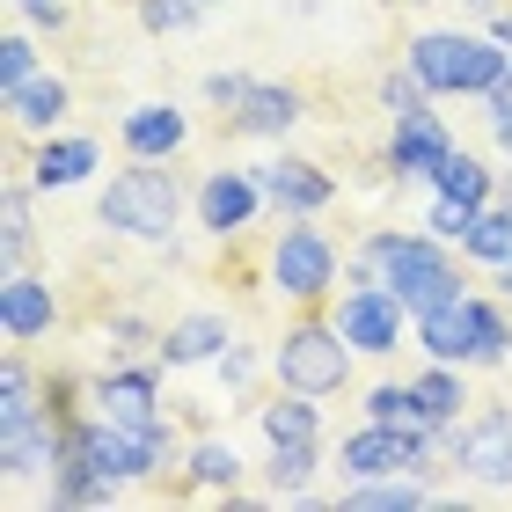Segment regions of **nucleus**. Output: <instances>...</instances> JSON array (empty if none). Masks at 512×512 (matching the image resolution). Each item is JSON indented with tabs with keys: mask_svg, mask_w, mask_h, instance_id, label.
Instances as JSON below:
<instances>
[{
	"mask_svg": "<svg viewBox=\"0 0 512 512\" xmlns=\"http://www.w3.org/2000/svg\"><path fill=\"white\" fill-rule=\"evenodd\" d=\"M352 278H381V286L410 308V322L439 308V300H461V264L454 242H439L432 227H374L352 256Z\"/></svg>",
	"mask_w": 512,
	"mask_h": 512,
	"instance_id": "obj_1",
	"label": "nucleus"
},
{
	"mask_svg": "<svg viewBox=\"0 0 512 512\" xmlns=\"http://www.w3.org/2000/svg\"><path fill=\"white\" fill-rule=\"evenodd\" d=\"M447 454H454L461 483H476V491H512V410L483 403L476 417L447 425Z\"/></svg>",
	"mask_w": 512,
	"mask_h": 512,
	"instance_id": "obj_6",
	"label": "nucleus"
},
{
	"mask_svg": "<svg viewBox=\"0 0 512 512\" xmlns=\"http://www.w3.org/2000/svg\"><path fill=\"white\" fill-rule=\"evenodd\" d=\"M483 220V205H469V198H447V191H432V213H425V227H432V235L439 242H469V227Z\"/></svg>",
	"mask_w": 512,
	"mask_h": 512,
	"instance_id": "obj_34",
	"label": "nucleus"
},
{
	"mask_svg": "<svg viewBox=\"0 0 512 512\" xmlns=\"http://www.w3.org/2000/svg\"><path fill=\"white\" fill-rule=\"evenodd\" d=\"M66 439H74V403H44L30 417H8V425H0V476L8 483L52 476L66 461Z\"/></svg>",
	"mask_w": 512,
	"mask_h": 512,
	"instance_id": "obj_7",
	"label": "nucleus"
},
{
	"mask_svg": "<svg viewBox=\"0 0 512 512\" xmlns=\"http://www.w3.org/2000/svg\"><path fill=\"white\" fill-rule=\"evenodd\" d=\"M483 118H491V139H498L505 161H512V110H483Z\"/></svg>",
	"mask_w": 512,
	"mask_h": 512,
	"instance_id": "obj_38",
	"label": "nucleus"
},
{
	"mask_svg": "<svg viewBox=\"0 0 512 512\" xmlns=\"http://www.w3.org/2000/svg\"><path fill=\"white\" fill-rule=\"evenodd\" d=\"M271 286L293 300V308H322L337 293V242L308 220H286L271 242Z\"/></svg>",
	"mask_w": 512,
	"mask_h": 512,
	"instance_id": "obj_5",
	"label": "nucleus"
},
{
	"mask_svg": "<svg viewBox=\"0 0 512 512\" xmlns=\"http://www.w3.org/2000/svg\"><path fill=\"white\" fill-rule=\"evenodd\" d=\"M96 220L110 227V235H125V242H169L176 220H183V183H176V169L132 154V169H118V176L103 183Z\"/></svg>",
	"mask_w": 512,
	"mask_h": 512,
	"instance_id": "obj_2",
	"label": "nucleus"
},
{
	"mask_svg": "<svg viewBox=\"0 0 512 512\" xmlns=\"http://www.w3.org/2000/svg\"><path fill=\"white\" fill-rule=\"evenodd\" d=\"M491 286H498V300L512 308V264H498V271H491Z\"/></svg>",
	"mask_w": 512,
	"mask_h": 512,
	"instance_id": "obj_41",
	"label": "nucleus"
},
{
	"mask_svg": "<svg viewBox=\"0 0 512 512\" xmlns=\"http://www.w3.org/2000/svg\"><path fill=\"white\" fill-rule=\"evenodd\" d=\"M235 483H242L235 439H191V454H183V491H198V498H235Z\"/></svg>",
	"mask_w": 512,
	"mask_h": 512,
	"instance_id": "obj_22",
	"label": "nucleus"
},
{
	"mask_svg": "<svg viewBox=\"0 0 512 512\" xmlns=\"http://www.w3.org/2000/svg\"><path fill=\"white\" fill-rule=\"evenodd\" d=\"M483 110H512V66L498 74V88H491V96H483Z\"/></svg>",
	"mask_w": 512,
	"mask_h": 512,
	"instance_id": "obj_39",
	"label": "nucleus"
},
{
	"mask_svg": "<svg viewBox=\"0 0 512 512\" xmlns=\"http://www.w3.org/2000/svg\"><path fill=\"white\" fill-rule=\"evenodd\" d=\"M374 96H381L388 118H403V110H425V103H432V88H425V74H417V66L403 59V66H388V74H381Z\"/></svg>",
	"mask_w": 512,
	"mask_h": 512,
	"instance_id": "obj_32",
	"label": "nucleus"
},
{
	"mask_svg": "<svg viewBox=\"0 0 512 512\" xmlns=\"http://www.w3.org/2000/svg\"><path fill=\"white\" fill-rule=\"evenodd\" d=\"M454 154V125L439 118V110L425 103V110H403V118H388V176H425L432 183V169Z\"/></svg>",
	"mask_w": 512,
	"mask_h": 512,
	"instance_id": "obj_12",
	"label": "nucleus"
},
{
	"mask_svg": "<svg viewBox=\"0 0 512 512\" xmlns=\"http://www.w3.org/2000/svg\"><path fill=\"white\" fill-rule=\"evenodd\" d=\"M491 37H498V44H505V52H512V0H505V8L491 15Z\"/></svg>",
	"mask_w": 512,
	"mask_h": 512,
	"instance_id": "obj_40",
	"label": "nucleus"
},
{
	"mask_svg": "<svg viewBox=\"0 0 512 512\" xmlns=\"http://www.w3.org/2000/svg\"><path fill=\"white\" fill-rule=\"evenodd\" d=\"M256 425H264V447H322V410L300 388H278L271 403H256Z\"/></svg>",
	"mask_w": 512,
	"mask_h": 512,
	"instance_id": "obj_21",
	"label": "nucleus"
},
{
	"mask_svg": "<svg viewBox=\"0 0 512 512\" xmlns=\"http://www.w3.org/2000/svg\"><path fill=\"white\" fill-rule=\"evenodd\" d=\"M315 469H322V447H271V461H264V505H293L315 483Z\"/></svg>",
	"mask_w": 512,
	"mask_h": 512,
	"instance_id": "obj_26",
	"label": "nucleus"
},
{
	"mask_svg": "<svg viewBox=\"0 0 512 512\" xmlns=\"http://www.w3.org/2000/svg\"><path fill=\"white\" fill-rule=\"evenodd\" d=\"M205 8L198 0H139V30L147 37H183V30H198Z\"/></svg>",
	"mask_w": 512,
	"mask_h": 512,
	"instance_id": "obj_33",
	"label": "nucleus"
},
{
	"mask_svg": "<svg viewBox=\"0 0 512 512\" xmlns=\"http://www.w3.org/2000/svg\"><path fill=\"white\" fill-rule=\"evenodd\" d=\"M0 110H8V132L15 139H44V132H59L66 125V110H74V88H66V74H52V66H44V74H30L22 88H8V96H0Z\"/></svg>",
	"mask_w": 512,
	"mask_h": 512,
	"instance_id": "obj_15",
	"label": "nucleus"
},
{
	"mask_svg": "<svg viewBox=\"0 0 512 512\" xmlns=\"http://www.w3.org/2000/svg\"><path fill=\"white\" fill-rule=\"evenodd\" d=\"M410 381H417V403H425V425H432V432L461 425V403H469V381H461V366L432 359L425 374H410Z\"/></svg>",
	"mask_w": 512,
	"mask_h": 512,
	"instance_id": "obj_23",
	"label": "nucleus"
},
{
	"mask_svg": "<svg viewBox=\"0 0 512 512\" xmlns=\"http://www.w3.org/2000/svg\"><path fill=\"white\" fill-rule=\"evenodd\" d=\"M352 337L337 330L322 308H300V322H286V337L271 344V374L278 388H300V395H344L352 388Z\"/></svg>",
	"mask_w": 512,
	"mask_h": 512,
	"instance_id": "obj_3",
	"label": "nucleus"
},
{
	"mask_svg": "<svg viewBox=\"0 0 512 512\" xmlns=\"http://www.w3.org/2000/svg\"><path fill=\"white\" fill-rule=\"evenodd\" d=\"M118 147L139 154V161H176L191 147V118H183L176 103H132L118 118Z\"/></svg>",
	"mask_w": 512,
	"mask_h": 512,
	"instance_id": "obj_16",
	"label": "nucleus"
},
{
	"mask_svg": "<svg viewBox=\"0 0 512 512\" xmlns=\"http://www.w3.org/2000/svg\"><path fill=\"white\" fill-rule=\"evenodd\" d=\"M366 417H374V425H425L417 381H381V388H366ZM425 432H432V425H425Z\"/></svg>",
	"mask_w": 512,
	"mask_h": 512,
	"instance_id": "obj_30",
	"label": "nucleus"
},
{
	"mask_svg": "<svg viewBox=\"0 0 512 512\" xmlns=\"http://www.w3.org/2000/svg\"><path fill=\"white\" fill-rule=\"evenodd\" d=\"M220 381H227V388H235V395H242V388L256 381V352H249V344H242V337H235V344H227V352H220Z\"/></svg>",
	"mask_w": 512,
	"mask_h": 512,
	"instance_id": "obj_37",
	"label": "nucleus"
},
{
	"mask_svg": "<svg viewBox=\"0 0 512 512\" xmlns=\"http://www.w3.org/2000/svg\"><path fill=\"white\" fill-rule=\"evenodd\" d=\"M410 66L425 74L432 96H491L512 52L491 30H425V37H410Z\"/></svg>",
	"mask_w": 512,
	"mask_h": 512,
	"instance_id": "obj_4",
	"label": "nucleus"
},
{
	"mask_svg": "<svg viewBox=\"0 0 512 512\" xmlns=\"http://www.w3.org/2000/svg\"><path fill=\"white\" fill-rule=\"evenodd\" d=\"M30 74H44V59H37V30L22 22V30L0 37V96H8V88H22Z\"/></svg>",
	"mask_w": 512,
	"mask_h": 512,
	"instance_id": "obj_31",
	"label": "nucleus"
},
{
	"mask_svg": "<svg viewBox=\"0 0 512 512\" xmlns=\"http://www.w3.org/2000/svg\"><path fill=\"white\" fill-rule=\"evenodd\" d=\"M30 176H8V191H0V278L22 271V256H30Z\"/></svg>",
	"mask_w": 512,
	"mask_h": 512,
	"instance_id": "obj_25",
	"label": "nucleus"
},
{
	"mask_svg": "<svg viewBox=\"0 0 512 512\" xmlns=\"http://www.w3.org/2000/svg\"><path fill=\"white\" fill-rule=\"evenodd\" d=\"M498 205H512V169H505V176H498Z\"/></svg>",
	"mask_w": 512,
	"mask_h": 512,
	"instance_id": "obj_42",
	"label": "nucleus"
},
{
	"mask_svg": "<svg viewBox=\"0 0 512 512\" xmlns=\"http://www.w3.org/2000/svg\"><path fill=\"white\" fill-rule=\"evenodd\" d=\"M469 322H476V366H505L512 359V315H505V300L469 293Z\"/></svg>",
	"mask_w": 512,
	"mask_h": 512,
	"instance_id": "obj_28",
	"label": "nucleus"
},
{
	"mask_svg": "<svg viewBox=\"0 0 512 512\" xmlns=\"http://www.w3.org/2000/svg\"><path fill=\"white\" fill-rule=\"evenodd\" d=\"M330 322L352 337V352L388 359V352H403V322H410V308L381 286V278H352V286H344V300L330 308Z\"/></svg>",
	"mask_w": 512,
	"mask_h": 512,
	"instance_id": "obj_8",
	"label": "nucleus"
},
{
	"mask_svg": "<svg viewBox=\"0 0 512 512\" xmlns=\"http://www.w3.org/2000/svg\"><path fill=\"white\" fill-rule=\"evenodd\" d=\"M469 8H476V15H498V8H505V0H469Z\"/></svg>",
	"mask_w": 512,
	"mask_h": 512,
	"instance_id": "obj_43",
	"label": "nucleus"
},
{
	"mask_svg": "<svg viewBox=\"0 0 512 512\" xmlns=\"http://www.w3.org/2000/svg\"><path fill=\"white\" fill-rule=\"evenodd\" d=\"M227 344H235V322L220 308H191V315H176L169 330H154V359L161 366H205V359H220Z\"/></svg>",
	"mask_w": 512,
	"mask_h": 512,
	"instance_id": "obj_14",
	"label": "nucleus"
},
{
	"mask_svg": "<svg viewBox=\"0 0 512 512\" xmlns=\"http://www.w3.org/2000/svg\"><path fill=\"white\" fill-rule=\"evenodd\" d=\"M88 410L110 417V425H125V432H161L169 425V410H161V359L110 366L103 381H88Z\"/></svg>",
	"mask_w": 512,
	"mask_h": 512,
	"instance_id": "obj_9",
	"label": "nucleus"
},
{
	"mask_svg": "<svg viewBox=\"0 0 512 512\" xmlns=\"http://www.w3.org/2000/svg\"><path fill=\"white\" fill-rule=\"evenodd\" d=\"M249 74H227V66H220V74H205V103H213L220 110V118H227V110H242V96H249Z\"/></svg>",
	"mask_w": 512,
	"mask_h": 512,
	"instance_id": "obj_35",
	"label": "nucleus"
},
{
	"mask_svg": "<svg viewBox=\"0 0 512 512\" xmlns=\"http://www.w3.org/2000/svg\"><path fill=\"white\" fill-rule=\"evenodd\" d=\"M256 213H264V183H256V169H205V183H198V227L213 242H235Z\"/></svg>",
	"mask_w": 512,
	"mask_h": 512,
	"instance_id": "obj_11",
	"label": "nucleus"
},
{
	"mask_svg": "<svg viewBox=\"0 0 512 512\" xmlns=\"http://www.w3.org/2000/svg\"><path fill=\"white\" fill-rule=\"evenodd\" d=\"M469 264H512V205H483V220L469 227V242H461Z\"/></svg>",
	"mask_w": 512,
	"mask_h": 512,
	"instance_id": "obj_29",
	"label": "nucleus"
},
{
	"mask_svg": "<svg viewBox=\"0 0 512 512\" xmlns=\"http://www.w3.org/2000/svg\"><path fill=\"white\" fill-rule=\"evenodd\" d=\"M15 8H22L30 30H66L74 22V0H15Z\"/></svg>",
	"mask_w": 512,
	"mask_h": 512,
	"instance_id": "obj_36",
	"label": "nucleus"
},
{
	"mask_svg": "<svg viewBox=\"0 0 512 512\" xmlns=\"http://www.w3.org/2000/svg\"><path fill=\"white\" fill-rule=\"evenodd\" d=\"M417 330V352L425 359H447V366H476V322H469V293L461 300H439L410 322Z\"/></svg>",
	"mask_w": 512,
	"mask_h": 512,
	"instance_id": "obj_19",
	"label": "nucleus"
},
{
	"mask_svg": "<svg viewBox=\"0 0 512 512\" xmlns=\"http://www.w3.org/2000/svg\"><path fill=\"white\" fill-rule=\"evenodd\" d=\"M432 191L469 198V205H498V169H483V161H476L469 147H454V154L432 169Z\"/></svg>",
	"mask_w": 512,
	"mask_h": 512,
	"instance_id": "obj_27",
	"label": "nucleus"
},
{
	"mask_svg": "<svg viewBox=\"0 0 512 512\" xmlns=\"http://www.w3.org/2000/svg\"><path fill=\"white\" fill-rule=\"evenodd\" d=\"M300 118H308V103H300V88H286V81H256L249 96H242V110H227V132L235 139H286Z\"/></svg>",
	"mask_w": 512,
	"mask_h": 512,
	"instance_id": "obj_17",
	"label": "nucleus"
},
{
	"mask_svg": "<svg viewBox=\"0 0 512 512\" xmlns=\"http://www.w3.org/2000/svg\"><path fill=\"white\" fill-rule=\"evenodd\" d=\"M59 330V293L52 278H30V271H8L0 278V337L8 344H37Z\"/></svg>",
	"mask_w": 512,
	"mask_h": 512,
	"instance_id": "obj_13",
	"label": "nucleus"
},
{
	"mask_svg": "<svg viewBox=\"0 0 512 512\" xmlns=\"http://www.w3.org/2000/svg\"><path fill=\"white\" fill-rule=\"evenodd\" d=\"M44 403H52V381H37V366L22 359V344H8V352H0V425H8V417H30Z\"/></svg>",
	"mask_w": 512,
	"mask_h": 512,
	"instance_id": "obj_24",
	"label": "nucleus"
},
{
	"mask_svg": "<svg viewBox=\"0 0 512 512\" xmlns=\"http://www.w3.org/2000/svg\"><path fill=\"white\" fill-rule=\"evenodd\" d=\"M22 169H30L37 191H74V183H88L103 169V147H96V139H81V132H44V147L22 161Z\"/></svg>",
	"mask_w": 512,
	"mask_h": 512,
	"instance_id": "obj_18",
	"label": "nucleus"
},
{
	"mask_svg": "<svg viewBox=\"0 0 512 512\" xmlns=\"http://www.w3.org/2000/svg\"><path fill=\"white\" fill-rule=\"evenodd\" d=\"M256 183H264V205L278 220H315V213H330V198H337V176L308 154H271L264 169H256Z\"/></svg>",
	"mask_w": 512,
	"mask_h": 512,
	"instance_id": "obj_10",
	"label": "nucleus"
},
{
	"mask_svg": "<svg viewBox=\"0 0 512 512\" xmlns=\"http://www.w3.org/2000/svg\"><path fill=\"white\" fill-rule=\"evenodd\" d=\"M198 8H205V15H213V8H227V0H198Z\"/></svg>",
	"mask_w": 512,
	"mask_h": 512,
	"instance_id": "obj_44",
	"label": "nucleus"
},
{
	"mask_svg": "<svg viewBox=\"0 0 512 512\" xmlns=\"http://www.w3.org/2000/svg\"><path fill=\"white\" fill-rule=\"evenodd\" d=\"M439 498V483L425 469H403V476H366V483H344L337 505L344 512H417V505H432Z\"/></svg>",
	"mask_w": 512,
	"mask_h": 512,
	"instance_id": "obj_20",
	"label": "nucleus"
}]
</instances>
